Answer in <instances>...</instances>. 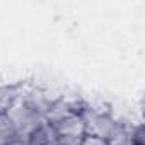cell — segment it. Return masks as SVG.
<instances>
[{"mask_svg":"<svg viewBox=\"0 0 145 145\" xmlns=\"http://www.w3.org/2000/svg\"><path fill=\"white\" fill-rule=\"evenodd\" d=\"M5 114L9 116L10 123L14 125L17 135H24V137H29L41 125L46 123V114L43 111H39L24 96V91H22V94L19 96V99L10 106V109Z\"/></svg>","mask_w":145,"mask_h":145,"instance_id":"6da1fadb","label":"cell"},{"mask_svg":"<svg viewBox=\"0 0 145 145\" xmlns=\"http://www.w3.org/2000/svg\"><path fill=\"white\" fill-rule=\"evenodd\" d=\"M80 116L84 120L86 135L99 138V140H104V142L111 140L113 137H116L125 128V125L120 123L118 120H114L111 114L97 111V109H92L89 106H86L82 109Z\"/></svg>","mask_w":145,"mask_h":145,"instance_id":"7a4b0ae2","label":"cell"},{"mask_svg":"<svg viewBox=\"0 0 145 145\" xmlns=\"http://www.w3.org/2000/svg\"><path fill=\"white\" fill-rule=\"evenodd\" d=\"M51 126L55 128L61 145H77L86 137V126L80 114L63 118L56 123H51Z\"/></svg>","mask_w":145,"mask_h":145,"instance_id":"3957f363","label":"cell"},{"mask_svg":"<svg viewBox=\"0 0 145 145\" xmlns=\"http://www.w3.org/2000/svg\"><path fill=\"white\" fill-rule=\"evenodd\" d=\"M86 108V104H82L79 99H72V97H58L55 99V103L51 104L48 114H46V123H56L63 118L74 116V114H80L82 109Z\"/></svg>","mask_w":145,"mask_h":145,"instance_id":"277c9868","label":"cell"},{"mask_svg":"<svg viewBox=\"0 0 145 145\" xmlns=\"http://www.w3.org/2000/svg\"><path fill=\"white\" fill-rule=\"evenodd\" d=\"M29 138H31V145H61L55 128L50 123L41 125L34 133L29 135Z\"/></svg>","mask_w":145,"mask_h":145,"instance_id":"5b68a950","label":"cell"},{"mask_svg":"<svg viewBox=\"0 0 145 145\" xmlns=\"http://www.w3.org/2000/svg\"><path fill=\"white\" fill-rule=\"evenodd\" d=\"M22 94L21 86H2L0 87V114H5L10 106L19 99Z\"/></svg>","mask_w":145,"mask_h":145,"instance_id":"8992f818","label":"cell"},{"mask_svg":"<svg viewBox=\"0 0 145 145\" xmlns=\"http://www.w3.org/2000/svg\"><path fill=\"white\" fill-rule=\"evenodd\" d=\"M14 137H17V131L14 125L10 123L7 114H0V145H7Z\"/></svg>","mask_w":145,"mask_h":145,"instance_id":"52a82bcc","label":"cell"},{"mask_svg":"<svg viewBox=\"0 0 145 145\" xmlns=\"http://www.w3.org/2000/svg\"><path fill=\"white\" fill-rule=\"evenodd\" d=\"M77 145H106V142L104 140H99V138H94V137H84Z\"/></svg>","mask_w":145,"mask_h":145,"instance_id":"ba28073f","label":"cell"},{"mask_svg":"<svg viewBox=\"0 0 145 145\" xmlns=\"http://www.w3.org/2000/svg\"><path fill=\"white\" fill-rule=\"evenodd\" d=\"M7 145H31V138L29 137H24V135H17Z\"/></svg>","mask_w":145,"mask_h":145,"instance_id":"9c48e42d","label":"cell"}]
</instances>
